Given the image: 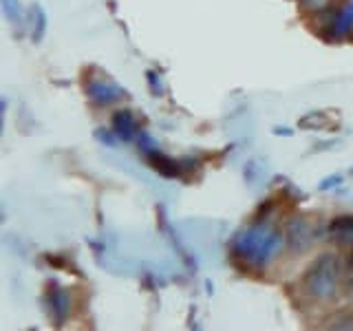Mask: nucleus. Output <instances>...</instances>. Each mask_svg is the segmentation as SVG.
<instances>
[{
	"mask_svg": "<svg viewBox=\"0 0 353 331\" xmlns=\"http://www.w3.org/2000/svg\"><path fill=\"white\" fill-rule=\"evenodd\" d=\"M283 250V232L270 223H254L236 234L232 254L250 268L263 270L279 257Z\"/></svg>",
	"mask_w": 353,
	"mask_h": 331,
	"instance_id": "obj_1",
	"label": "nucleus"
},
{
	"mask_svg": "<svg viewBox=\"0 0 353 331\" xmlns=\"http://www.w3.org/2000/svg\"><path fill=\"white\" fill-rule=\"evenodd\" d=\"M303 290L314 301H334L340 290V270L334 254L318 257L303 276Z\"/></svg>",
	"mask_w": 353,
	"mask_h": 331,
	"instance_id": "obj_2",
	"label": "nucleus"
},
{
	"mask_svg": "<svg viewBox=\"0 0 353 331\" xmlns=\"http://www.w3.org/2000/svg\"><path fill=\"white\" fill-rule=\"evenodd\" d=\"M49 303H51V316L55 318V323L62 325V320L69 316V296H66L58 283L49 285Z\"/></svg>",
	"mask_w": 353,
	"mask_h": 331,
	"instance_id": "obj_3",
	"label": "nucleus"
},
{
	"mask_svg": "<svg viewBox=\"0 0 353 331\" xmlns=\"http://www.w3.org/2000/svg\"><path fill=\"white\" fill-rule=\"evenodd\" d=\"M121 88L113 86V84H106V82H93L88 86V95H91L97 104H113L115 99L121 97Z\"/></svg>",
	"mask_w": 353,
	"mask_h": 331,
	"instance_id": "obj_4",
	"label": "nucleus"
},
{
	"mask_svg": "<svg viewBox=\"0 0 353 331\" xmlns=\"http://www.w3.org/2000/svg\"><path fill=\"white\" fill-rule=\"evenodd\" d=\"M146 154H148V161H150L152 168L157 170V172H161L163 177H176V174H179L181 163H176V161H172L168 157H163V154L157 152V150H148Z\"/></svg>",
	"mask_w": 353,
	"mask_h": 331,
	"instance_id": "obj_5",
	"label": "nucleus"
},
{
	"mask_svg": "<svg viewBox=\"0 0 353 331\" xmlns=\"http://www.w3.org/2000/svg\"><path fill=\"white\" fill-rule=\"evenodd\" d=\"M113 130L117 137L126 139V141L135 135V117H132L130 110H119V113L113 117Z\"/></svg>",
	"mask_w": 353,
	"mask_h": 331,
	"instance_id": "obj_6",
	"label": "nucleus"
},
{
	"mask_svg": "<svg viewBox=\"0 0 353 331\" xmlns=\"http://www.w3.org/2000/svg\"><path fill=\"white\" fill-rule=\"evenodd\" d=\"M331 234L338 241H351L353 239V217L345 214L338 217L334 223H331Z\"/></svg>",
	"mask_w": 353,
	"mask_h": 331,
	"instance_id": "obj_7",
	"label": "nucleus"
},
{
	"mask_svg": "<svg viewBox=\"0 0 353 331\" xmlns=\"http://www.w3.org/2000/svg\"><path fill=\"white\" fill-rule=\"evenodd\" d=\"M3 11L11 22H16L20 18V3L18 0H3Z\"/></svg>",
	"mask_w": 353,
	"mask_h": 331,
	"instance_id": "obj_8",
	"label": "nucleus"
},
{
	"mask_svg": "<svg viewBox=\"0 0 353 331\" xmlns=\"http://www.w3.org/2000/svg\"><path fill=\"white\" fill-rule=\"evenodd\" d=\"M44 29H47V18H44V11L38 9V20H33V40H40L44 36Z\"/></svg>",
	"mask_w": 353,
	"mask_h": 331,
	"instance_id": "obj_9",
	"label": "nucleus"
},
{
	"mask_svg": "<svg viewBox=\"0 0 353 331\" xmlns=\"http://www.w3.org/2000/svg\"><path fill=\"white\" fill-rule=\"evenodd\" d=\"M305 5H309V7H316V5H320L323 3V0H303Z\"/></svg>",
	"mask_w": 353,
	"mask_h": 331,
	"instance_id": "obj_10",
	"label": "nucleus"
},
{
	"mask_svg": "<svg viewBox=\"0 0 353 331\" xmlns=\"http://www.w3.org/2000/svg\"><path fill=\"white\" fill-rule=\"evenodd\" d=\"M351 272H353V254H351Z\"/></svg>",
	"mask_w": 353,
	"mask_h": 331,
	"instance_id": "obj_11",
	"label": "nucleus"
}]
</instances>
